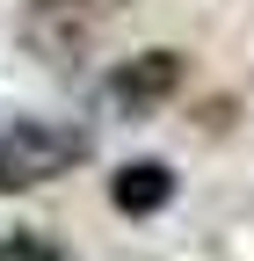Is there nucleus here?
<instances>
[{
  "mask_svg": "<svg viewBox=\"0 0 254 261\" xmlns=\"http://www.w3.org/2000/svg\"><path fill=\"white\" fill-rule=\"evenodd\" d=\"M189 80V58L182 51H138V58H116L109 80H102V102L116 123H138V116H160Z\"/></svg>",
  "mask_w": 254,
  "mask_h": 261,
  "instance_id": "obj_2",
  "label": "nucleus"
},
{
  "mask_svg": "<svg viewBox=\"0 0 254 261\" xmlns=\"http://www.w3.org/2000/svg\"><path fill=\"white\" fill-rule=\"evenodd\" d=\"M94 152V138L80 123H51V116H15L0 123V189H44V181H66L80 160Z\"/></svg>",
  "mask_w": 254,
  "mask_h": 261,
  "instance_id": "obj_1",
  "label": "nucleus"
},
{
  "mask_svg": "<svg viewBox=\"0 0 254 261\" xmlns=\"http://www.w3.org/2000/svg\"><path fill=\"white\" fill-rule=\"evenodd\" d=\"M174 167L167 160H123V167L109 174V203L123 211V218H153V211H167L174 203Z\"/></svg>",
  "mask_w": 254,
  "mask_h": 261,
  "instance_id": "obj_3",
  "label": "nucleus"
},
{
  "mask_svg": "<svg viewBox=\"0 0 254 261\" xmlns=\"http://www.w3.org/2000/svg\"><path fill=\"white\" fill-rule=\"evenodd\" d=\"M0 261H58V247L44 232H8L0 240Z\"/></svg>",
  "mask_w": 254,
  "mask_h": 261,
  "instance_id": "obj_4",
  "label": "nucleus"
}]
</instances>
